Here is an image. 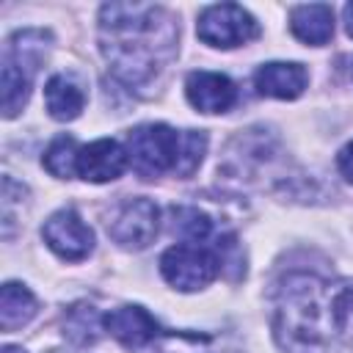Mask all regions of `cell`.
I'll list each match as a JSON object with an SVG mask.
<instances>
[{
	"mask_svg": "<svg viewBox=\"0 0 353 353\" xmlns=\"http://www.w3.org/2000/svg\"><path fill=\"white\" fill-rule=\"evenodd\" d=\"M174 232L185 237V243H207L212 234V221L196 207H174Z\"/></svg>",
	"mask_w": 353,
	"mask_h": 353,
	"instance_id": "cell-18",
	"label": "cell"
},
{
	"mask_svg": "<svg viewBox=\"0 0 353 353\" xmlns=\"http://www.w3.org/2000/svg\"><path fill=\"white\" fill-rule=\"evenodd\" d=\"M3 353H28V350H22V347H17V345H6Z\"/></svg>",
	"mask_w": 353,
	"mask_h": 353,
	"instance_id": "cell-23",
	"label": "cell"
},
{
	"mask_svg": "<svg viewBox=\"0 0 353 353\" xmlns=\"http://www.w3.org/2000/svg\"><path fill=\"white\" fill-rule=\"evenodd\" d=\"M336 165H339V171H342V176L347 179V182H353V141L339 152V157H336Z\"/></svg>",
	"mask_w": 353,
	"mask_h": 353,
	"instance_id": "cell-21",
	"label": "cell"
},
{
	"mask_svg": "<svg viewBox=\"0 0 353 353\" xmlns=\"http://www.w3.org/2000/svg\"><path fill=\"white\" fill-rule=\"evenodd\" d=\"M182 152V132L168 124H141L127 132V157L138 176L152 179L165 171H176Z\"/></svg>",
	"mask_w": 353,
	"mask_h": 353,
	"instance_id": "cell-4",
	"label": "cell"
},
{
	"mask_svg": "<svg viewBox=\"0 0 353 353\" xmlns=\"http://www.w3.org/2000/svg\"><path fill=\"white\" fill-rule=\"evenodd\" d=\"M353 290L314 273L281 279L273 303V334L287 353H328L345 334Z\"/></svg>",
	"mask_w": 353,
	"mask_h": 353,
	"instance_id": "cell-2",
	"label": "cell"
},
{
	"mask_svg": "<svg viewBox=\"0 0 353 353\" xmlns=\"http://www.w3.org/2000/svg\"><path fill=\"white\" fill-rule=\"evenodd\" d=\"M179 28L163 6L108 3L99 8V41L113 74L130 88H146L176 55Z\"/></svg>",
	"mask_w": 353,
	"mask_h": 353,
	"instance_id": "cell-1",
	"label": "cell"
},
{
	"mask_svg": "<svg viewBox=\"0 0 353 353\" xmlns=\"http://www.w3.org/2000/svg\"><path fill=\"white\" fill-rule=\"evenodd\" d=\"M130 157L127 149L113 138H99L80 149L77 154V174L85 182H110L119 179L127 168Z\"/></svg>",
	"mask_w": 353,
	"mask_h": 353,
	"instance_id": "cell-10",
	"label": "cell"
},
{
	"mask_svg": "<svg viewBox=\"0 0 353 353\" xmlns=\"http://www.w3.org/2000/svg\"><path fill=\"white\" fill-rule=\"evenodd\" d=\"M160 353H210L207 350V336L196 334H165Z\"/></svg>",
	"mask_w": 353,
	"mask_h": 353,
	"instance_id": "cell-20",
	"label": "cell"
},
{
	"mask_svg": "<svg viewBox=\"0 0 353 353\" xmlns=\"http://www.w3.org/2000/svg\"><path fill=\"white\" fill-rule=\"evenodd\" d=\"M41 237L61 259H69V262L85 259L94 248V232L91 226H85V221L74 210L52 212L41 226Z\"/></svg>",
	"mask_w": 353,
	"mask_h": 353,
	"instance_id": "cell-8",
	"label": "cell"
},
{
	"mask_svg": "<svg viewBox=\"0 0 353 353\" xmlns=\"http://www.w3.org/2000/svg\"><path fill=\"white\" fill-rule=\"evenodd\" d=\"M44 105L52 119L72 121L80 116V110L85 105V94L69 74H52L44 85Z\"/></svg>",
	"mask_w": 353,
	"mask_h": 353,
	"instance_id": "cell-14",
	"label": "cell"
},
{
	"mask_svg": "<svg viewBox=\"0 0 353 353\" xmlns=\"http://www.w3.org/2000/svg\"><path fill=\"white\" fill-rule=\"evenodd\" d=\"M50 41V33L44 30H19L6 41L3 52V116L11 119L17 116L28 97H30V83L33 74L44 58V50Z\"/></svg>",
	"mask_w": 353,
	"mask_h": 353,
	"instance_id": "cell-3",
	"label": "cell"
},
{
	"mask_svg": "<svg viewBox=\"0 0 353 353\" xmlns=\"http://www.w3.org/2000/svg\"><path fill=\"white\" fill-rule=\"evenodd\" d=\"M105 328L127 347H143L157 336V320L143 306H119L105 314Z\"/></svg>",
	"mask_w": 353,
	"mask_h": 353,
	"instance_id": "cell-12",
	"label": "cell"
},
{
	"mask_svg": "<svg viewBox=\"0 0 353 353\" xmlns=\"http://www.w3.org/2000/svg\"><path fill=\"white\" fill-rule=\"evenodd\" d=\"M160 229V210L152 199H127L110 218L108 234L121 248H146Z\"/></svg>",
	"mask_w": 353,
	"mask_h": 353,
	"instance_id": "cell-7",
	"label": "cell"
},
{
	"mask_svg": "<svg viewBox=\"0 0 353 353\" xmlns=\"http://www.w3.org/2000/svg\"><path fill=\"white\" fill-rule=\"evenodd\" d=\"M196 33L210 47L232 50V47H240V44L256 39L259 36V25H256V19L243 6H237V3H218V6H207L199 14Z\"/></svg>",
	"mask_w": 353,
	"mask_h": 353,
	"instance_id": "cell-6",
	"label": "cell"
},
{
	"mask_svg": "<svg viewBox=\"0 0 353 353\" xmlns=\"http://www.w3.org/2000/svg\"><path fill=\"white\" fill-rule=\"evenodd\" d=\"M36 314V298L25 284L6 281L0 290V325L3 331L22 328Z\"/></svg>",
	"mask_w": 353,
	"mask_h": 353,
	"instance_id": "cell-15",
	"label": "cell"
},
{
	"mask_svg": "<svg viewBox=\"0 0 353 353\" xmlns=\"http://www.w3.org/2000/svg\"><path fill=\"white\" fill-rule=\"evenodd\" d=\"M160 273L171 287L182 290V292L201 290L221 273L218 245L176 243L160 256Z\"/></svg>",
	"mask_w": 353,
	"mask_h": 353,
	"instance_id": "cell-5",
	"label": "cell"
},
{
	"mask_svg": "<svg viewBox=\"0 0 353 353\" xmlns=\"http://www.w3.org/2000/svg\"><path fill=\"white\" fill-rule=\"evenodd\" d=\"M77 154H80V149H77L74 138L61 135V138H55V141L47 146L41 163H44V168H47L52 176L69 179V176L77 174Z\"/></svg>",
	"mask_w": 353,
	"mask_h": 353,
	"instance_id": "cell-17",
	"label": "cell"
},
{
	"mask_svg": "<svg viewBox=\"0 0 353 353\" xmlns=\"http://www.w3.org/2000/svg\"><path fill=\"white\" fill-rule=\"evenodd\" d=\"M345 30H347V36L353 39V3L345 6Z\"/></svg>",
	"mask_w": 353,
	"mask_h": 353,
	"instance_id": "cell-22",
	"label": "cell"
},
{
	"mask_svg": "<svg viewBox=\"0 0 353 353\" xmlns=\"http://www.w3.org/2000/svg\"><path fill=\"white\" fill-rule=\"evenodd\" d=\"M188 102L201 113H226L237 102L234 83L221 72H190L185 80Z\"/></svg>",
	"mask_w": 353,
	"mask_h": 353,
	"instance_id": "cell-9",
	"label": "cell"
},
{
	"mask_svg": "<svg viewBox=\"0 0 353 353\" xmlns=\"http://www.w3.org/2000/svg\"><path fill=\"white\" fill-rule=\"evenodd\" d=\"M204 152H207V135L199 132V130H185L182 132V152H179L176 174L179 176H190L199 168Z\"/></svg>",
	"mask_w": 353,
	"mask_h": 353,
	"instance_id": "cell-19",
	"label": "cell"
},
{
	"mask_svg": "<svg viewBox=\"0 0 353 353\" xmlns=\"http://www.w3.org/2000/svg\"><path fill=\"white\" fill-rule=\"evenodd\" d=\"M105 317L91 303H74L63 314V336L74 345H94L102 336Z\"/></svg>",
	"mask_w": 353,
	"mask_h": 353,
	"instance_id": "cell-16",
	"label": "cell"
},
{
	"mask_svg": "<svg viewBox=\"0 0 353 353\" xmlns=\"http://www.w3.org/2000/svg\"><path fill=\"white\" fill-rule=\"evenodd\" d=\"M306 83H309V72L301 63L270 61L254 72L256 91L262 97H273V99H295L303 94Z\"/></svg>",
	"mask_w": 353,
	"mask_h": 353,
	"instance_id": "cell-11",
	"label": "cell"
},
{
	"mask_svg": "<svg viewBox=\"0 0 353 353\" xmlns=\"http://www.w3.org/2000/svg\"><path fill=\"white\" fill-rule=\"evenodd\" d=\"M290 28L295 39H301L303 44H312V47L328 44V39L334 36V11L325 3L295 6L290 11Z\"/></svg>",
	"mask_w": 353,
	"mask_h": 353,
	"instance_id": "cell-13",
	"label": "cell"
}]
</instances>
